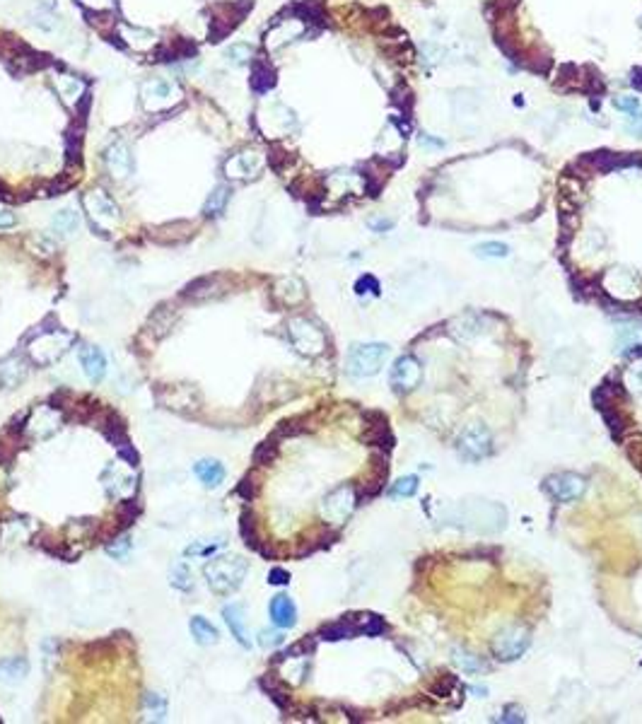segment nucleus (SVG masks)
<instances>
[{
	"mask_svg": "<svg viewBox=\"0 0 642 724\" xmlns=\"http://www.w3.org/2000/svg\"><path fill=\"white\" fill-rule=\"evenodd\" d=\"M73 341H75L73 334L63 331L58 319L53 317H46L34 331H29V334L25 336V346H29L27 353H29L32 362H36L39 367H46V364L56 362L58 357L68 350Z\"/></svg>",
	"mask_w": 642,
	"mask_h": 724,
	"instance_id": "f257e3e1",
	"label": "nucleus"
},
{
	"mask_svg": "<svg viewBox=\"0 0 642 724\" xmlns=\"http://www.w3.org/2000/svg\"><path fill=\"white\" fill-rule=\"evenodd\" d=\"M247 560L239 558V555H220L213 558L210 563H205L203 575L208 580V587L220 596H227L232 592H237L242 587L244 577H247Z\"/></svg>",
	"mask_w": 642,
	"mask_h": 724,
	"instance_id": "f03ea898",
	"label": "nucleus"
},
{
	"mask_svg": "<svg viewBox=\"0 0 642 724\" xmlns=\"http://www.w3.org/2000/svg\"><path fill=\"white\" fill-rule=\"evenodd\" d=\"M389 357V346L386 343H360L348 353V374L357 379L374 377L382 369V364Z\"/></svg>",
	"mask_w": 642,
	"mask_h": 724,
	"instance_id": "7ed1b4c3",
	"label": "nucleus"
},
{
	"mask_svg": "<svg viewBox=\"0 0 642 724\" xmlns=\"http://www.w3.org/2000/svg\"><path fill=\"white\" fill-rule=\"evenodd\" d=\"M287 336L295 350L304 357H317L326 350V336L314 321L295 317L287 321Z\"/></svg>",
	"mask_w": 642,
	"mask_h": 724,
	"instance_id": "20e7f679",
	"label": "nucleus"
},
{
	"mask_svg": "<svg viewBox=\"0 0 642 724\" xmlns=\"http://www.w3.org/2000/svg\"><path fill=\"white\" fill-rule=\"evenodd\" d=\"M230 287H232L230 275L213 273V275L196 278L193 282H189V285L182 290V297L191 299V302H208V299H217V297L227 295Z\"/></svg>",
	"mask_w": 642,
	"mask_h": 724,
	"instance_id": "39448f33",
	"label": "nucleus"
},
{
	"mask_svg": "<svg viewBox=\"0 0 642 724\" xmlns=\"http://www.w3.org/2000/svg\"><path fill=\"white\" fill-rule=\"evenodd\" d=\"M526 647H529V633L524 628H519V625H512V628H505L495 635L493 655L503 662H512L524 655Z\"/></svg>",
	"mask_w": 642,
	"mask_h": 724,
	"instance_id": "423d86ee",
	"label": "nucleus"
},
{
	"mask_svg": "<svg viewBox=\"0 0 642 724\" xmlns=\"http://www.w3.org/2000/svg\"><path fill=\"white\" fill-rule=\"evenodd\" d=\"M155 396L157 404L177 413H189L191 408L200 406V401H191V396H200L198 389L189 384H160L155 389Z\"/></svg>",
	"mask_w": 642,
	"mask_h": 724,
	"instance_id": "0eeeda50",
	"label": "nucleus"
},
{
	"mask_svg": "<svg viewBox=\"0 0 642 724\" xmlns=\"http://www.w3.org/2000/svg\"><path fill=\"white\" fill-rule=\"evenodd\" d=\"M353 507H355V490L350 486H341L336 488L331 495H326L324 503H321V512H324L326 521L331 524H341L350 517Z\"/></svg>",
	"mask_w": 642,
	"mask_h": 724,
	"instance_id": "6e6552de",
	"label": "nucleus"
},
{
	"mask_svg": "<svg viewBox=\"0 0 642 724\" xmlns=\"http://www.w3.org/2000/svg\"><path fill=\"white\" fill-rule=\"evenodd\" d=\"M543 488L558 500V503H573L585 495V478L578 476V473H553V476L546 478Z\"/></svg>",
	"mask_w": 642,
	"mask_h": 724,
	"instance_id": "1a4fd4ad",
	"label": "nucleus"
},
{
	"mask_svg": "<svg viewBox=\"0 0 642 724\" xmlns=\"http://www.w3.org/2000/svg\"><path fill=\"white\" fill-rule=\"evenodd\" d=\"M491 447H493V437H491V432H488L486 425L466 428L459 437V451H461V456H466V459H473V461L483 459V456L491 451Z\"/></svg>",
	"mask_w": 642,
	"mask_h": 724,
	"instance_id": "9d476101",
	"label": "nucleus"
},
{
	"mask_svg": "<svg viewBox=\"0 0 642 724\" xmlns=\"http://www.w3.org/2000/svg\"><path fill=\"white\" fill-rule=\"evenodd\" d=\"M421 379H423V367L413 355L399 357L394 364V369H391V386H394L399 394L413 391L418 384H421Z\"/></svg>",
	"mask_w": 642,
	"mask_h": 724,
	"instance_id": "9b49d317",
	"label": "nucleus"
},
{
	"mask_svg": "<svg viewBox=\"0 0 642 724\" xmlns=\"http://www.w3.org/2000/svg\"><path fill=\"white\" fill-rule=\"evenodd\" d=\"M83 205H85L87 213H90V217H92V225H95V222H104V220L107 222H116L118 217H121V215H118V205L114 203V200L109 198L104 191H100V189H97V191L85 193L83 196Z\"/></svg>",
	"mask_w": 642,
	"mask_h": 724,
	"instance_id": "f8f14e48",
	"label": "nucleus"
},
{
	"mask_svg": "<svg viewBox=\"0 0 642 724\" xmlns=\"http://www.w3.org/2000/svg\"><path fill=\"white\" fill-rule=\"evenodd\" d=\"M95 423H97V428H100V432L104 435L116 449L123 447V444H128L126 425H123V421L114 411H100L95 416Z\"/></svg>",
	"mask_w": 642,
	"mask_h": 724,
	"instance_id": "ddd939ff",
	"label": "nucleus"
},
{
	"mask_svg": "<svg viewBox=\"0 0 642 724\" xmlns=\"http://www.w3.org/2000/svg\"><path fill=\"white\" fill-rule=\"evenodd\" d=\"M29 374V367H27V360L22 355H8L5 360H0V389H15L27 379Z\"/></svg>",
	"mask_w": 642,
	"mask_h": 724,
	"instance_id": "4468645a",
	"label": "nucleus"
},
{
	"mask_svg": "<svg viewBox=\"0 0 642 724\" xmlns=\"http://www.w3.org/2000/svg\"><path fill=\"white\" fill-rule=\"evenodd\" d=\"M80 364H83V372L90 382H102L107 374V357L104 353L100 350L97 346H83L80 348Z\"/></svg>",
	"mask_w": 642,
	"mask_h": 724,
	"instance_id": "2eb2a0df",
	"label": "nucleus"
},
{
	"mask_svg": "<svg viewBox=\"0 0 642 724\" xmlns=\"http://www.w3.org/2000/svg\"><path fill=\"white\" fill-rule=\"evenodd\" d=\"M179 319V309L174 304H160V307L152 312V317L148 321V331L152 334V339H162L172 331V326Z\"/></svg>",
	"mask_w": 642,
	"mask_h": 724,
	"instance_id": "dca6fc26",
	"label": "nucleus"
},
{
	"mask_svg": "<svg viewBox=\"0 0 642 724\" xmlns=\"http://www.w3.org/2000/svg\"><path fill=\"white\" fill-rule=\"evenodd\" d=\"M222 618H225L232 638L249 650V647H252V640H249V630H247V623H244V608L239 606V603H230V606L222 608Z\"/></svg>",
	"mask_w": 642,
	"mask_h": 724,
	"instance_id": "f3484780",
	"label": "nucleus"
},
{
	"mask_svg": "<svg viewBox=\"0 0 642 724\" xmlns=\"http://www.w3.org/2000/svg\"><path fill=\"white\" fill-rule=\"evenodd\" d=\"M271 618H273V623L282 630L295 628L297 608H295V603H292V599L285 596V594H278V596L271 599Z\"/></svg>",
	"mask_w": 642,
	"mask_h": 724,
	"instance_id": "a211bd4d",
	"label": "nucleus"
},
{
	"mask_svg": "<svg viewBox=\"0 0 642 724\" xmlns=\"http://www.w3.org/2000/svg\"><path fill=\"white\" fill-rule=\"evenodd\" d=\"M107 167L111 172V177L116 179H126L130 170H133V160H130V152L126 143H114L107 150Z\"/></svg>",
	"mask_w": 642,
	"mask_h": 724,
	"instance_id": "6ab92c4d",
	"label": "nucleus"
},
{
	"mask_svg": "<svg viewBox=\"0 0 642 724\" xmlns=\"http://www.w3.org/2000/svg\"><path fill=\"white\" fill-rule=\"evenodd\" d=\"M193 235V227L189 225V222H170V225H162V227H157V230H152V239H155L157 244H165V247H170V244H182V242H186L189 237Z\"/></svg>",
	"mask_w": 642,
	"mask_h": 724,
	"instance_id": "aec40b11",
	"label": "nucleus"
},
{
	"mask_svg": "<svg viewBox=\"0 0 642 724\" xmlns=\"http://www.w3.org/2000/svg\"><path fill=\"white\" fill-rule=\"evenodd\" d=\"M273 297L280 304H285V307H295V304H300L307 297V292H304V285L297 278H280L273 287Z\"/></svg>",
	"mask_w": 642,
	"mask_h": 724,
	"instance_id": "412c9836",
	"label": "nucleus"
},
{
	"mask_svg": "<svg viewBox=\"0 0 642 724\" xmlns=\"http://www.w3.org/2000/svg\"><path fill=\"white\" fill-rule=\"evenodd\" d=\"M193 473L198 476V481L203 483L205 488H217L222 481H225V466H222L217 459H200V461H196Z\"/></svg>",
	"mask_w": 642,
	"mask_h": 724,
	"instance_id": "4be33fe9",
	"label": "nucleus"
},
{
	"mask_svg": "<svg viewBox=\"0 0 642 724\" xmlns=\"http://www.w3.org/2000/svg\"><path fill=\"white\" fill-rule=\"evenodd\" d=\"M191 635H193V640L198 642V645H203V647H208V645H215L217 642V628L213 623H210L208 618H203V616H193L191 618Z\"/></svg>",
	"mask_w": 642,
	"mask_h": 724,
	"instance_id": "5701e85b",
	"label": "nucleus"
},
{
	"mask_svg": "<svg viewBox=\"0 0 642 724\" xmlns=\"http://www.w3.org/2000/svg\"><path fill=\"white\" fill-rule=\"evenodd\" d=\"M259 170V160L254 152H242V155H235L230 162H227V174L230 177H249Z\"/></svg>",
	"mask_w": 642,
	"mask_h": 724,
	"instance_id": "b1692460",
	"label": "nucleus"
},
{
	"mask_svg": "<svg viewBox=\"0 0 642 724\" xmlns=\"http://www.w3.org/2000/svg\"><path fill=\"white\" fill-rule=\"evenodd\" d=\"M29 674V662L25 657H8V660L0 662V678L5 681H18L25 678Z\"/></svg>",
	"mask_w": 642,
	"mask_h": 724,
	"instance_id": "393cba45",
	"label": "nucleus"
},
{
	"mask_svg": "<svg viewBox=\"0 0 642 724\" xmlns=\"http://www.w3.org/2000/svg\"><path fill=\"white\" fill-rule=\"evenodd\" d=\"M239 533H242V541L247 543L249 548H257L261 546L259 543V533H257V517H254L252 510H244L242 517H239Z\"/></svg>",
	"mask_w": 642,
	"mask_h": 724,
	"instance_id": "a878e982",
	"label": "nucleus"
},
{
	"mask_svg": "<svg viewBox=\"0 0 642 724\" xmlns=\"http://www.w3.org/2000/svg\"><path fill=\"white\" fill-rule=\"evenodd\" d=\"M58 92H61L65 104H75L80 100V95L85 92V85L78 78H73V75H63L58 80Z\"/></svg>",
	"mask_w": 642,
	"mask_h": 724,
	"instance_id": "bb28decb",
	"label": "nucleus"
},
{
	"mask_svg": "<svg viewBox=\"0 0 642 724\" xmlns=\"http://www.w3.org/2000/svg\"><path fill=\"white\" fill-rule=\"evenodd\" d=\"M278 459V437H271L266 442H261L257 449H254V464L257 466H268Z\"/></svg>",
	"mask_w": 642,
	"mask_h": 724,
	"instance_id": "cd10ccee",
	"label": "nucleus"
},
{
	"mask_svg": "<svg viewBox=\"0 0 642 724\" xmlns=\"http://www.w3.org/2000/svg\"><path fill=\"white\" fill-rule=\"evenodd\" d=\"M261 688L268 693V698L273 700L275 705L280 707V710H285V707H290V695H287V690L282 688V685L275 681V678H271V676H264L261 678Z\"/></svg>",
	"mask_w": 642,
	"mask_h": 724,
	"instance_id": "c85d7f7f",
	"label": "nucleus"
},
{
	"mask_svg": "<svg viewBox=\"0 0 642 724\" xmlns=\"http://www.w3.org/2000/svg\"><path fill=\"white\" fill-rule=\"evenodd\" d=\"M227 198H230V189H227V186H217L215 191L210 193V198L205 200L203 215H205V217H217V215H222Z\"/></svg>",
	"mask_w": 642,
	"mask_h": 724,
	"instance_id": "c756f323",
	"label": "nucleus"
},
{
	"mask_svg": "<svg viewBox=\"0 0 642 724\" xmlns=\"http://www.w3.org/2000/svg\"><path fill=\"white\" fill-rule=\"evenodd\" d=\"M170 582H172V587H177L179 592H191L193 589V575H191V568H189L186 563H177L174 565V570H172V575H170Z\"/></svg>",
	"mask_w": 642,
	"mask_h": 724,
	"instance_id": "7c9ffc66",
	"label": "nucleus"
},
{
	"mask_svg": "<svg viewBox=\"0 0 642 724\" xmlns=\"http://www.w3.org/2000/svg\"><path fill=\"white\" fill-rule=\"evenodd\" d=\"M357 630H355V625H353V620H341V623H334V625H324L321 628V638L324 640H346V638H353Z\"/></svg>",
	"mask_w": 642,
	"mask_h": 724,
	"instance_id": "2f4dec72",
	"label": "nucleus"
},
{
	"mask_svg": "<svg viewBox=\"0 0 642 724\" xmlns=\"http://www.w3.org/2000/svg\"><path fill=\"white\" fill-rule=\"evenodd\" d=\"M353 625H355L357 633H364V635H382L386 630L384 620L379 616H360L357 618V623H353Z\"/></svg>",
	"mask_w": 642,
	"mask_h": 724,
	"instance_id": "473e14b6",
	"label": "nucleus"
},
{
	"mask_svg": "<svg viewBox=\"0 0 642 724\" xmlns=\"http://www.w3.org/2000/svg\"><path fill=\"white\" fill-rule=\"evenodd\" d=\"M78 225H80V220L73 210H61V213L53 217V227H56L61 235H70V232H75L78 230Z\"/></svg>",
	"mask_w": 642,
	"mask_h": 724,
	"instance_id": "72a5a7b5",
	"label": "nucleus"
},
{
	"mask_svg": "<svg viewBox=\"0 0 642 724\" xmlns=\"http://www.w3.org/2000/svg\"><path fill=\"white\" fill-rule=\"evenodd\" d=\"M225 56H227V61H230V63L244 65V63L252 61L254 51H252V46H247V43H232V46L225 51Z\"/></svg>",
	"mask_w": 642,
	"mask_h": 724,
	"instance_id": "f704fd0d",
	"label": "nucleus"
},
{
	"mask_svg": "<svg viewBox=\"0 0 642 724\" xmlns=\"http://www.w3.org/2000/svg\"><path fill=\"white\" fill-rule=\"evenodd\" d=\"M416 490H418V478L416 476H404V478H399L394 486H391L389 493L394 495V498H411V495H416Z\"/></svg>",
	"mask_w": 642,
	"mask_h": 724,
	"instance_id": "c9c22d12",
	"label": "nucleus"
},
{
	"mask_svg": "<svg viewBox=\"0 0 642 724\" xmlns=\"http://www.w3.org/2000/svg\"><path fill=\"white\" fill-rule=\"evenodd\" d=\"M145 710L152 712L155 720H165L167 715V700L160 693H145Z\"/></svg>",
	"mask_w": 642,
	"mask_h": 724,
	"instance_id": "e433bc0d",
	"label": "nucleus"
},
{
	"mask_svg": "<svg viewBox=\"0 0 642 724\" xmlns=\"http://www.w3.org/2000/svg\"><path fill=\"white\" fill-rule=\"evenodd\" d=\"M273 70L268 68V65H257V70H254V78H252V85H254V90H259V92H266L268 87H273Z\"/></svg>",
	"mask_w": 642,
	"mask_h": 724,
	"instance_id": "4c0bfd02",
	"label": "nucleus"
},
{
	"mask_svg": "<svg viewBox=\"0 0 642 724\" xmlns=\"http://www.w3.org/2000/svg\"><path fill=\"white\" fill-rule=\"evenodd\" d=\"M478 256H488V259H505L510 254V249L500 242H488V244H478L476 247Z\"/></svg>",
	"mask_w": 642,
	"mask_h": 724,
	"instance_id": "58836bf2",
	"label": "nucleus"
},
{
	"mask_svg": "<svg viewBox=\"0 0 642 724\" xmlns=\"http://www.w3.org/2000/svg\"><path fill=\"white\" fill-rule=\"evenodd\" d=\"M114 543H109L107 541V553L109 555H114V558H126V553L130 551V536H118V538H111Z\"/></svg>",
	"mask_w": 642,
	"mask_h": 724,
	"instance_id": "ea45409f",
	"label": "nucleus"
},
{
	"mask_svg": "<svg viewBox=\"0 0 642 724\" xmlns=\"http://www.w3.org/2000/svg\"><path fill=\"white\" fill-rule=\"evenodd\" d=\"M237 495L247 500V503H252V500L257 498V495H259V483L254 481V476H244L242 478V483L237 486Z\"/></svg>",
	"mask_w": 642,
	"mask_h": 724,
	"instance_id": "a19ab883",
	"label": "nucleus"
},
{
	"mask_svg": "<svg viewBox=\"0 0 642 724\" xmlns=\"http://www.w3.org/2000/svg\"><path fill=\"white\" fill-rule=\"evenodd\" d=\"M456 664H459L461 669H466V671H481L483 669V664L476 660L473 655H466V652H461V650H456Z\"/></svg>",
	"mask_w": 642,
	"mask_h": 724,
	"instance_id": "79ce46f5",
	"label": "nucleus"
},
{
	"mask_svg": "<svg viewBox=\"0 0 642 724\" xmlns=\"http://www.w3.org/2000/svg\"><path fill=\"white\" fill-rule=\"evenodd\" d=\"M355 292H357V295H364V292H374V295H377V292H379V282H377V278H372V275H362L360 280H357V285H355Z\"/></svg>",
	"mask_w": 642,
	"mask_h": 724,
	"instance_id": "37998d69",
	"label": "nucleus"
},
{
	"mask_svg": "<svg viewBox=\"0 0 642 724\" xmlns=\"http://www.w3.org/2000/svg\"><path fill=\"white\" fill-rule=\"evenodd\" d=\"M287 582H290V573H287V570L275 568V570H271V573H268V585L282 587V585H287Z\"/></svg>",
	"mask_w": 642,
	"mask_h": 724,
	"instance_id": "c03bdc74",
	"label": "nucleus"
},
{
	"mask_svg": "<svg viewBox=\"0 0 642 724\" xmlns=\"http://www.w3.org/2000/svg\"><path fill=\"white\" fill-rule=\"evenodd\" d=\"M118 456H121L123 461H128L130 466H135L138 464V451L133 449V444H123V447H118Z\"/></svg>",
	"mask_w": 642,
	"mask_h": 724,
	"instance_id": "a18cd8bd",
	"label": "nucleus"
},
{
	"mask_svg": "<svg viewBox=\"0 0 642 724\" xmlns=\"http://www.w3.org/2000/svg\"><path fill=\"white\" fill-rule=\"evenodd\" d=\"M616 107L618 109H623V111H628V114H633V111H638V100L635 97H616Z\"/></svg>",
	"mask_w": 642,
	"mask_h": 724,
	"instance_id": "49530a36",
	"label": "nucleus"
},
{
	"mask_svg": "<svg viewBox=\"0 0 642 724\" xmlns=\"http://www.w3.org/2000/svg\"><path fill=\"white\" fill-rule=\"evenodd\" d=\"M259 642L264 647H275V645H280V642H282V633H266V630H264Z\"/></svg>",
	"mask_w": 642,
	"mask_h": 724,
	"instance_id": "de8ad7c7",
	"label": "nucleus"
},
{
	"mask_svg": "<svg viewBox=\"0 0 642 724\" xmlns=\"http://www.w3.org/2000/svg\"><path fill=\"white\" fill-rule=\"evenodd\" d=\"M628 128H630V130H635V133H638V135H642V114H640V111H633V114H630Z\"/></svg>",
	"mask_w": 642,
	"mask_h": 724,
	"instance_id": "09e8293b",
	"label": "nucleus"
},
{
	"mask_svg": "<svg viewBox=\"0 0 642 724\" xmlns=\"http://www.w3.org/2000/svg\"><path fill=\"white\" fill-rule=\"evenodd\" d=\"M15 215L13 213H8V210H0V230H10V227H15Z\"/></svg>",
	"mask_w": 642,
	"mask_h": 724,
	"instance_id": "8fccbe9b",
	"label": "nucleus"
},
{
	"mask_svg": "<svg viewBox=\"0 0 642 724\" xmlns=\"http://www.w3.org/2000/svg\"><path fill=\"white\" fill-rule=\"evenodd\" d=\"M503 722H524V717H519V710L517 707H510V710H505V717H500Z\"/></svg>",
	"mask_w": 642,
	"mask_h": 724,
	"instance_id": "3c124183",
	"label": "nucleus"
},
{
	"mask_svg": "<svg viewBox=\"0 0 642 724\" xmlns=\"http://www.w3.org/2000/svg\"><path fill=\"white\" fill-rule=\"evenodd\" d=\"M421 140H423V145H432V148H442L444 145L442 140H432V138H425V135H423Z\"/></svg>",
	"mask_w": 642,
	"mask_h": 724,
	"instance_id": "603ef678",
	"label": "nucleus"
},
{
	"mask_svg": "<svg viewBox=\"0 0 642 724\" xmlns=\"http://www.w3.org/2000/svg\"><path fill=\"white\" fill-rule=\"evenodd\" d=\"M369 227H374V230H389L391 222H369Z\"/></svg>",
	"mask_w": 642,
	"mask_h": 724,
	"instance_id": "864d4df0",
	"label": "nucleus"
},
{
	"mask_svg": "<svg viewBox=\"0 0 642 724\" xmlns=\"http://www.w3.org/2000/svg\"><path fill=\"white\" fill-rule=\"evenodd\" d=\"M517 3V0H498V5H500V8H503V10H507V8H512V5Z\"/></svg>",
	"mask_w": 642,
	"mask_h": 724,
	"instance_id": "5fc2aeb1",
	"label": "nucleus"
}]
</instances>
